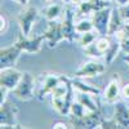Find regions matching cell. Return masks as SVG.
I'll return each mask as SVG.
<instances>
[{
    "instance_id": "obj_1",
    "label": "cell",
    "mask_w": 129,
    "mask_h": 129,
    "mask_svg": "<svg viewBox=\"0 0 129 129\" xmlns=\"http://www.w3.org/2000/svg\"><path fill=\"white\" fill-rule=\"evenodd\" d=\"M103 119H105L103 112L100 107L97 111H88L83 117L71 116L70 123L74 128H78V129H94V128H100Z\"/></svg>"
},
{
    "instance_id": "obj_2",
    "label": "cell",
    "mask_w": 129,
    "mask_h": 129,
    "mask_svg": "<svg viewBox=\"0 0 129 129\" xmlns=\"http://www.w3.org/2000/svg\"><path fill=\"white\" fill-rule=\"evenodd\" d=\"M35 80L30 72H23V76L18 83V85L12 90L13 94L21 101H30L35 97L34 94Z\"/></svg>"
},
{
    "instance_id": "obj_3",
    "label": "cell",
    "mask_w": 129,
    "mask_h": 129,
    "mask_svg": "<svg viewBox=\"0 0 129 129\" xmlns=\"http://www.w3.org/2000/svg\"><path fill=\"white\" fill-rule=\"evenodd\" d=\"M0 128H17V107L16 105L5 101L0 103Z\"/></svg>"
},
{
    "instance_id": "obj_4",
    "label": "cell",
    "mask_w": 129,
    "mask_h": 129,
    "mask_svg": "<svg viewBox=\"0 0 129 129\" xmlns=\"http://www.w3.org/2000/svg\"><path fill=\"white\" fill-rule=\"evenodd\" d=\"M112 9L110 7L103 8L101 10H97L93 13L92 22L94 26V30L98 31L100 36H107L109 35V25H110V17H111Z\"/></svg>"
},
{
    "instance_id": "obj_5",
    "label": "cell",
    "mask_w": 129,
    "mask_h": 129,
    "mask_svg": "<svg viewBox=\"0 0 129 129\" xmlns=\"http://www.w3.org/2000/svg\"><path fill=\"white\" fill-rule=\"evenodd\" d=\"M41 76H43V81L36 93L40 101L44 100L47 94H52L53 90L57 88V85L62 81V75L59 74H41Z\"/></svg>"
},
{
    "instance_id": "obj_6",
    "label": "cell",
    "mask_w": 129,
    "mask_h": 129,
    "mask_svg": "<svg viewBox=\"0 0 129 129\" xmlns=\"http://www.w3.org/2000/svg\"><path fill=\"white\" fill-rule=\"evenodd\" d=\"M22 52L23 50L19 48L17 43H14L10 47L2 48V50H0V70L7 67H14Z\"/></svg>"
},
{
    "instance_id": "obj_7",
    "label": "cell",
    "mask_w": 129,
    "mask_h": 129,
    "mask_svg": "<svg viewBox=\"0 0 129 129\" xmlns=\"http://www.w3.org/2000/svg\"><path fill=\"white\" fill-rule=\"evenodd\" d=\"M74 19H75L74 10L71 8H66L64 9V18L61 22V25H62L63 38L69 43H74L75 40H76V34L78 32H76V25H75Z\"/></svg>"
},
{
    "instance_id": "obj_8",
    "label": "cell",
    "mask_w": 129,
    "mask_h": 129,
    "mask_svg": "<svg viewBox=\"0 0 129 129\" xmlns=\"http://www.w3.org/2000/svg\"><path fill=\"white\" fill-rule=\"evenodd\" d=\"M23 76V72L14 67H7L0 70V85H4L9 90H13Z\"/></svg>"
},
{
    "instance_id": "obj_9",
    "label": "cell",
    "mask_w": 129,
    "mask_h": 129,
    "mask_svg": "<svg viewBox=\"0 0 129 129\" xmlns=\"http://www.w3.org/2000/svg\"><path fill=\"white\" fill-rule=\"evenodd\" d=\"M36 17H38V9L35 7H27L18 16L19 28H21V32H22L25 36H28L30 35L32 25H34Z\"/></svg>"
},
{
    "instance_id": "obj_10",
    "label": "cell",
    "mask_w": 129,
    "mask_h": 129,
    "mask_svg": "<svg viewBox=\"0 0 129 129\" xmlns=\"http://www.w3.org/2000/svg\"><path fill=\"white\" fill-rule=\"evenodd\" d=\"M106 70L105 64L97 61H88L83 63L81 66L75 71V78H94L103 74Z\"/></svg>"
},
{
    "instance_id": "obj_11",
    "label": "cell",
    "mask_w": 129,
    "mask_h": 129,
    "mask_svg": "<svg viewBox=\"0 0 129 129\" xmlns=\"http://www.w3.org/2000/svg\"><path fill=\"white\" fill-rule=\"evenodd\" d=\"M45 40V35L43 34L40 36H36L34 39H28V36H25L22 32L18 35V39H17V44L19 45V48L22 49L23 52H27V53H39L40 49H41V45H43V41Z\"/></svg>"
},
{
    "instance_id": "obj_12",
    "label": "cell",
    "mask_w": 129,
    "mask_h": 129,
    "mask_svg": "<svg viewBox=\"0 0 129 129\" xmlns=\"http://www.w3.org/2000/svg\"><path fill=\"white\" fill-rule=\"evenodd\" d=\"M45 40L48 41L49 48H56L59 41L64 40L63 32H62V25L57 21H49L48 22V30L44 32Z\"/></svg>"
},
{
    "instance_id": "obj_13",
    "label": "cell",
    "mask_w": 129,
    "mask_h": 129,
    "mask_svg": "<svg viewBox=\"0 0 129 129\" xmlns=\"http://www.w3.org/2000/svg\"><path fill=\"white\" fill-rule=\"evenodd\" d=\"M107 7H109L107 0H83L78 5V12L81 16H87V14L94 13L97 10H101Z\"/></svg>"
},
{
    "instance_id": "obj_14",
    "label": "cell",
    "mask_w": 129,
    "mask_h": 129,
    "mask_svg": "<svg viewBox=\"0 0 129 129\" xmlns=\"http://www.w3.org/2000/svg\"><path fill=\"white\" fill-rule=\"evenodd\" d=\"M121 93L120 89V83H119V78L115 76L107 85V88L105 90V100L109 103H116V101L119 100V95Z\"/></svg>"
},
{
    "instance_id": "obj_15",
    "label": "cell",
    "mask_w": 129,
    "mask_h": 129,
    "mask_svg": "<svg viewBox=\"0 0 129 129\" xmlns=\"http://www.w3.org/2000/svg\"><path fill=\"white\" fill-rule=\"evenodd\" d=\"M114 117L121 128H129V109H126L125 105L115 103Z\"/></svg>"
},
{
    "instance_id": "obj_16",
    "label": "cell",
    "mask_w": 129,
    "mask_h": 129,
    "mask_svg": "<svg viewBox=\"0 0 129 129\" xmlns=\"http://www.w3.org/2000/svg\"><path fill=\"white\" fill-rule=\"evenodd\" d=\"M123 17L120 14V10L119 8H115L112 9L111 12V17H110V25H109V36L115 35L116 32H119L120 28L123 27Z\"/></svg>"
},
{
    "instance_id": "obj_17",
    "label": "cell",
    "mask_w": 129,
    "mask_h": 129,
    "mask_svg": "<svg viewBox=\"0 0 129 129\" xmlns=\"http://www.w3.org/2000/svg\"><path fill=\"white\" fill-rule=\"evenodd\" d=\"M119 50H121L120 48V40L117 39L115 35H112L110 38V47L107 49L106 54H105V59H106V64H111L112 61L116 58Z\"/></svg>"
},
{
    "instance_id": "obj_18",
    "label": "cell",
    "mask_w": 129,
    "mask_h": 129,
    "mask_svg": "<svg viewBox=\"0 0 129 129\" xmlns=\"http://www.w3.org/2000/svg\"><path fill=\"white\" fill-rule=\"evenodd\" d=\"M72 81V85L74 88L76 89L78 92H84V93H89V94H93V95H100L101 94V89H98L97 87H92V85L87 84L80 80V78H75V79H71Z\"/></svg>"
},
{
    "instance_id": "obj_19",
    "label": "cell",
    "mask_w": 129,
    "mask_h": 129,
    "mask_svg": "<svg viewBox=\"0 0 129 129\" xmlns=\"http://www.w3.org/2000/svg\"><path fill=\"white\" fill-rule=\"evenodd\" d=\"M93 94H89V93H84V92H79L78 93V101L85 106V109L88 111H97L100 109V105L97 103L93 98H92Z\"/></svg>"
},
{
    "instance_id": "obj_20",
    "label": "cell",
    "mask_w": 129,
    "mask_h": 129,
    "mask_svg": "<svg viewBox=\"0 0 129 129\" xmlns=\"http://www.w3.org/2000/svg\"><path fill=\"white\" fill-rule=\"evenodd\" d=\"M61 12H62V5L58 4V3H56V4H50V5H48L45 8L44 16H45V18L48 21H54V19L58 18V16L61 14Z\"/></svg>"
},
{
    "instance_id": "obj_21",
    "label": "cell",
    "mask_w": 129,
    "mask_h": 129,
    "mask_svg": "<svg viewBox=\"0 0 129 129\" xmlns=\"http://www.w3.org/2000/svg\"><path fill=\"white\" fill-rule=\"evenodd\" d=\"M98 31L97 30H92V31H88V32H85V34H81L80 39H79V43H80V45L83 48L85 47H88L89 44H92L93 41L97 40V38H98Z\"/></svg>"
},
{
    "instance_id": "obj_22",
    "label": "cell",
    "mask_w": 129,
    "mask_h": 129,
    "mask_svg": "<svg viewBox=\"0 0 129 129\" xmlns=\"http://www.w3.org/2000/svg\"><path fill=\"white\" fill-rule=\"evenodd\" d=\"M87 109H85V106H83L79 101H76V102H72V105H71V107H70V114H71V116H74V117H83L85 114H87Z\"/></svg>"
},
{
    "instance_id": "obj_23",
    "label": "cell",
    "mask_w": 129,
    "mask_h": 129,
    "mask_svg": "<svg viewBox=\"0 0 129 129\" xmlns=\"http://www.w3.org/2000/svg\"><path fill=\"white\" fill-rule=\"evenodd\" d=\"M94 30V26H93V22L89 19H81L76 23V32L78 34H85L88 31H92Z\"/></svg>"
},
{
    "instance_id": "obj_24",
    "label": "cell",
    "mask_w": 129,
    "mask_h": 129,
    "mask_svg": "<svg viewBox=\"0 0 129 129\" xmlns=\"http://www.w3.org/2000/svg\"><path fill=\"white\" fill-rule=\"evenodd\" d=\"M107 36H100L95 40V45H97V48H98V50L102 53V56L106 54L107 49H109V47H110V38H107Z\"/></svg>"
},
{
    "instance_id": "obj_25",
    "label": "cell",
    "mask_w": 129,
    "mask_h": 129,
    "mask_svg": "<svg viewBox=\"0 0 129 129\" xmlns=\"http://www.w3.org/2000/svg\"><path fill=\"white\" fill-rule=\"evenodd\" d=\"M84 52H85V54L92 57V58H100V57H102V53L98 50V48H97L95 41H93L92 44H89L88 47H85Z\"/></svg>"
},
{
    "instance_id": "obj_26",
    "label": "cell",
    "mask_w": 129,
    "mask_h": 129,
    "mask_svg": "<svg viewBox=\"0 0 129 129\" xmlns=\"http://www.w3.org/2000/svg\"><path fill=\"white\" fill-rule=\"evenodd\" d=\"M100 128H102V129H116V128H121V126L115 120V117H112V119H103Z\"/></svg>"
},
{
    "instance_id": "obj_27",
    "label": "cell",
    "mask_w": 129,
    "mask_h": 129,
    "mask_svg": "<svg viewBox=\"0 0 129 129\" xmlns=\"http://www.w3.org/2000/svg\"><path fill=\"white\" fill-rule=\"evenodd\" d=\"M115 36L117 39H123V38H129V23H124L123 27L120 28L119 32H116Z\"/></svg>"
},
{
    "instance_id": "obj_28",
    "label": "cell",
    "mask_w": 129,
    "mask_h": 129,
    "mask_svg": "<svg viewBox=\"0 0 129 129\" xmlns=\"http://www.w3.org/2000/svg\"><path fill=\"white\" fill-rule=\"evenodd\" d=\"M120 40V48L124 54H129V38H123Z\"/></svg>"
},
{
    "instance_id": "obj_29",
    "label": "cell",
    "mask_w": 129,
    "mask_h": 129,
    "mask_svg": "<svg viewBox=\"0 0 129 129\" xmlns=\"http://www.w3.org/2000/svg\"><path fill=\"white\" fill-rule=\"evenodd\" d=\"M119 10H120V14H121L123 19L124 21H129V3L125 4V5H120Z\"/></svg>"
},
{
    "instance_id": "obj_30",
    "label": "cell",
    "mask_w": 129,
    "mask_h": 129,
    "mask_svg": "<svg viewBox=\"0 0 129 129\" xmlns=\"http://www.w3.org/2000/svg\"><path fill=\"white\" fill-rule=\"evenodd\" d=\"M8 88L4 87V85H2L0 87V95H2V98H0V103H4L7 101V93H8Z\"/></svg>"
},
{
    "instance_id": "obj_31",
    "label": "cell",
    "mask_w": 129,
    "mask_h": 129,
    "mask_svg": "<svg viewBox=\"0 0 129 129\" xmlns=\"http://www.w3.org/2000/svg\"><path fill=\"white\" fill-rule=\"evenodd\" d=\"M121 95L124 100H129V83L124 84V87L121 88Z\"/></svg>"
},
{
    "instance_id": "obj_32",
    "label": "cell",
    "mask_w": 129,
    "mask_h": 129,
    "mask_svg": "<svg viewBox=\"0 0 129 129\" xmlns=\"http://www.w3.org/2000/svg\"><path fill=\"white\" fill-rule=\"evenodd\" d=\"M0 22H2V27H0V31H2V34H3V32L7 30V18L2 14V16H0Z\"/></svg>"
},
{
    "instance_id": "obj_33",
    "label": "cell",
    "mask_w": 129,
    "mask_h": 129,
    "mask_svg": "<svg viewBox=\"0 0 129 129\" xmlns=\"http://www.w3.org/2000/svg\"><path fill=\"white\" fill-rule=\"evenodd\" d=\"M53 129H66L67 128V124L63 123V121H58V123H54L52 126Z\"/></svg>"
},
{
    "instance_id": "obj_34",
    "label": "cell",
    "mask_w": 129,
    "mask_h": 129,
    "mask_svg": "<svg viewBox=\"0 0 129 129\" xmlns=\"http://www.w3.org/2000/svg\"><path fill=\"white\" fill-rule=\"evenodd\" d=\"M115 2L119 4V5H125V4L129 3V0H115Z\"/></svg>"
},
{
    "instance_id": "obj_35",
    "label": "cell",
    "mask_w": 129,
    "mask_h": 129,
    "mask_svg": "<svg viewBox=\"0 0 129 129\" xmlns=\"http://www.w3.org/2000/svg\"><path fill=\"white\" fill-rule=\"evenodd\" d=\"M14 2H17L18 4H21V5H27V3H28V0H14Z\"/></svg>"
},
{
    "instance_id": "obj_36",
    "label": "cell",
    "mask_w": 129,
    "mask_h": 129,
    "mask_svg": "<svg viewBox=\"0 0 129 129\" xmlns=\"http://www.w3.org/2000/svg\"><path fill=\"white\" fill-rule=\"evenodd\" d=\"M81 2H83V0H70V3L71 4H75V5H79Z\"/></svg>"
},
{
    "instance_id": "obj_37",
    "label": "cell",
    "mask_w": 129,
    "mask_h": 129,
    "mask_svg": "<svg viewBox=\"0 0 129 129\" xmlns=\"http://www.w3.org/2000/svg\"><path fill=\"white\" fill-rule=\"evenodd\" d=\"M124 61L128 63V66H129V54H124Z\"/></svg>"
},
{
    "instance_id": "obj_38",
    "label": "cell",
    "mask_w": 129,
    "mask_h": 129,
    "mask_svg": "<svg viewBox=\"0 0 129 129\" xmlns=\"http://www.w3.org/2000/svg\"><path fill=\"white\" fill-rule=\"evenodd\" d=\"M44 2H49V0H44Z\"/></svg>"
},
{
    "instance_id": "obj_39",
    "label": "cell",
    "mask_w": 129,
    "mask_h": 129,
    "mask_svg": "<svg viewBox=\"0 0 129 129\" xmlns=\"http://www.w3.org/2000/svg\"><path fill=\"white\" fill-rule=\"evenodd\" d=\"M107 2H111V0H107Z\"/></svg>"
}]
</instances>
